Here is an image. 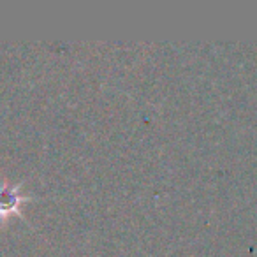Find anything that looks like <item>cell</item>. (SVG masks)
I'll return each instance as SVG.
<instances>
[{
	"label": "cell",
	"instance_id": "cell-1",
	"mask_svg": "<svg viewBox=\"0 0 257 257\" xmlns=\"http://www.w3.org/2000/svg\"><path fill=\"white\" fill-rule=\"evenodd\" d=\"M18 204L15 190H0V210H11Z\"/></svg>",
	"mask_w": 257,
	"mask_h": 257
}]
</instances>
